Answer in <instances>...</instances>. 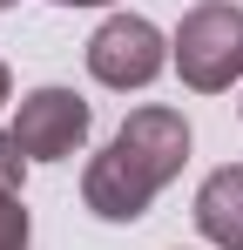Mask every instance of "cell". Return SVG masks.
<instances>
[{
    "label": "cell",
    "mask_w": 243,
    "mask_h": 250,
    "mask_svg": "<svg viewBox=\"0 0 243 250\" xmlns=\"http://www.w3.org/2000/svg\"><path fill=\"white\" fill-rule=\"evenodd\" d=\"M88 128H95V108L81 102L75 88H27L20 102H14V142H20V156L27 163H68L81 156V142H88Z\"/></svg>",
    "instance_id": "3"
},
{
    "label": "cell",
    "mask_w": 243,
    "mask_h": 250,
    "mask_svg": "<svg viewBox=\"0 0 243 250\" xmlns=\"http://www.w3.org/2000/svg\"><path fill=\"white\" fill-rule=\"evenodd\" d=\"M162 68H169V41H162L156 21H142V14H108L88 34V75L101 88H115V95L149 88Z\"/></svg>",
    "instance_id": "4"
},
{
    "label": "cell",
    "mask_w": 243,
    "mask_h": 250,
    "mask_svg": "<svg viewBox=\"0 0 243 250\" xmlns=\"http://www.w3.org/2000/svg\"><path fill=\"white\" fill-rule=\"evenodd\" d=\"M54 7H108V0H54Z\"/></svg>",
    "instance_id": "8"
},
{
    "label": "cell",
    "mask_w": 243,
    "mask_h": 250,
    "mask_svg": "<svg viewBox=\"0 0 243 250\" xmlns=\"http://www.w3.org/2000/svg\"><path fill=\"white\" fill-rule=\"evenodd\" d=\"M169 68L196 95H223L243 82V7L230 0H202L182 14L176 41H169Z\"/></svg>",
    "instance_id": "2"
},
{
    "label": "cell",
    "mask_w": 243,
    "mask_h": 250,
    "mask_svg": "<svg viewBox=\"0 0 243 250\" xmlns=\"http://www.w3.org/2000/svg\"><path fill=\"white\" fill-rule=\"evenodd\" d=\"M0 7H20V0H0Z\"/></svg>",
    "instance_id": "9"
},
{
    "label": "cell",
    "mask_w": 243,
    "mask_h": 250,
    "mask_svg": "<svg viewBox=\"0 0 243 250\" xmlns=\"http://www.w3.org/2000/svg\"><path fill=\"white\" fill-rule=\"evenodd\" d=\"M189 216H196V230H202L216 250H243V163L209 169Z\"/></svg>",
    "instance_id": "5"
},
{
    "label": "cell",
    "mask_w": 243,
    "mask_h": 250,
    "mask_svg": "<svg viewBox=\"0 0 243 250\" xmlns=\"http://www.w3.org/2000/svg\"><path fill=\"white\" fill-rule=\"evenodd\" d=\"M182 163H189V122H182V108L142 102V108H128V122L108 135V149L88 156V169H81V203L95 209L101 223H142L149 203L182 176Z\"/></svg>",
    "instance_id": "1"
},
{
    "label": "cell",
    "mask_w": 243,
    "mask_h": 250,
    "mask_svg": "<svg viewBox=\"0 0 243 250\" xmlns=\"http://www.w3.org/2000/svg\"><path fill=\"white\" fill-rule=\"evenodd\" d=\"M14 102V75H7V61H0V108Z\"/></svg>",
    "instance_id": "7"
},
{
    "label": "cell",
    "mask_w": 243,
    "mask_h": 250,
    "mask_svg": "<svg viewBox=\"0 0 243 250\" xmlns=\"http://www.w3.org/2000/svg\"><path fill=\"white\" fill-rule=\"evenodd\" d=\"M34 244V216H27V156L14 135H0V250Z\"/></svg>",
    "instance_id": "6"
}]
</instances>
